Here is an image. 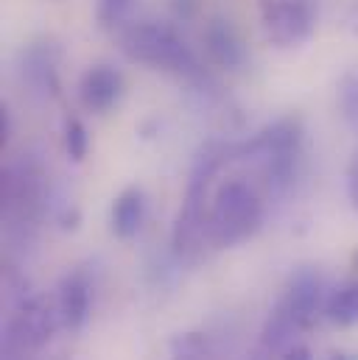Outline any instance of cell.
I'll list each match as a JSON object with an SVG mask.
<instances>
[{"mask_svg":"<svg viewBox=\"0 0 358 360\" xmlns=\"http://www.w3.org/2000/svg\"><path fill=\"white\" fill-rule=\"evenodd\" d=\"M235 162V143L224 140H207L190 168L185 198L174 221L171 232V252L179 263H196L204 255V243H210L207 235V215L213 201V181L224 171V165Z\"/></svg>","mask_w":358,"mask_h":360,"instance_id":"1","label":"cell"},{"mask_svg":"<svg viewBox=\"0 0 358 360\" xmlns=\"http://www.w3.org/2000/svg\"><path fill=\"white\" fill-rule=\"evenodd\" d=\"M305 148V129L297 115H285L266 123L249 140L235 143V162L249 165L258 184L268 195H285L300 174Z\"/></svg>","mask_w":358,"mask_h":360,"instance_id":"2","label":"cell"},{"mask_svg":"<svg viewBox=\"0 0 358 360\" xmlns=\"http://www.w3.org/2000/svg\"><path fill=\"white\" fill-rule=\"evenodd\" d=\"M118 45H121L123 56L137 65L179 76L202 92L210 87V76L204 73V65L199 62L196 51L168 22H157V20L123 22L118 28Z\"/></svg>","mask_w":358,"mask_h":360,"instance_id":"3","label":"cell"},{"mask_svg":"<svg viewBox=\"0 0 358 360\" xmlns=\"http://www.w3.org/2000/svg\"><path fill=\"white\" fill-rule=\"evenodd\" d=\"M3 224L6 238L14 246H31L37 229L51 207V193L45 184V174L37 160H17L3 171Z\"/></svg>","mask_w":358,"mask_h":360,"instance_id":"4","label":"cell"},{"mask_svg":"<svg viewBox=\"0 0 358 360\" xmlns=\"http://www.w3.org/2000/svg\"><path fill=\"white\" fill-rule=\"evenodd\" d=\"M264 224L261 187L247 179H227L216 187L207 215V235L213 249H235L258 235Z\"/></svg>","mask_w":358,"mask_h":360,"instance_id":"5","label":"cell"},{"mask_svg":"<svg viewBox=\"0 0 358 360\" xmlns=\"http://www.w3.org/2000/svg\"><path fill=\"white\" fill-rule=\"evenodd\" d=\"M62 327L56 302L45 296H23L3 327V360H34Z\"/></svg>","mask_w":358,"mask_h":360,"instance_id":"6","label":"cell"},{"mask_svg":"<svg viewBox=\"0 0 358 360\" xmlns=\"http://www.w3.org/2000/svg\"><path fill=\"white\" fill-rule=\"evenodd\" d=\"M258 14L266 42L280 51L302 48L316 31V6L311 0H261Z\"/></svg>","mask_w":358,"mask_h":360,"instance_id":"7","label":"cell"},{"mask_svg":"<svg viewBox=\"0 0 358 360\" xmlns=\"http://www.w3.org/2000/svg\"><path fill=\"white\" fill-rule=\"evenodd\" d=\"M328 296H331V288H328L325 274L319 269L305 266V269H297L288 276V282H285V288H283V293H280L274 307L300 333H308L316 324V319L325 316Z\"/></svg>","mask_w":358,"mask_h":360,"instance_id":"8","label":"cell"},{"mask_svg":"<svg viewBox=\"0 0 358 360\" xmlns=\"http://www.w3.org/2000/svg\"><path fill=\"white\" fill-rule=\"evenodd\" d=\"M59 59H62V51L51 39L31 42L28 48H23L17 73H20L23 87L34 98H42V101L59 98V87H62L59 84Z\"/></svg>","mask_w":358,"mask_h":360,"instance_id":"9","label":"cell"},{"mask_svg":"<svg viewBox=\"0 0 358 360\" xmlns=\"http://www.w3.org/2000/svg\"><path fill=\"white\" fill-rule=\"evenodd\" d=\"M56 310H59V321L62 330L68 333H79L90 319V307H92V279L85 269L68 271L59 279L56 288Z\"/></svg>","mask_w":358,"mask_h":360,"instance_id":"10","label":"cell"},{"mask_svg":"<svg viewBox=\"0 0 358 360\" xmlns=\"http://www.w3.org/2000/svg\"><path fill=\"white\" fill-rule=\"evenodd\" d=\"M202 42H204L207 59L216 68H221V70H241L247 65V59H249L247 45H244V37L238 34V28L233 25V20H227V17L207 20L204 34H202Z\"/></svg>","mask_w":358,"mask_h":360,"instance_id":"11","label":"cell"},{"mask_svg":"<svg viewBox=\"0 0 358 360\" xmlns=\"http://www.w3.org/2000/svg\"><path fill=\"white\" fill-rule=\"evenodd\" d=\"M123 98V73L112 65H92L79 79V101L92 115H106Z\"/></svg>","mask_w":358,"mask_h":360,"instance_id":"12","label":"cell"},{"mask_svg":"<svg viewBox=\"0 0 358 360\" xmlns=\"http://www.w3.org/2000/svg\"><path fill=\"white\" fill-rule=\"evenodd\" d=\"M146 212H149L146 193H143L137 184L123 187V190L115 195L112 210H109V226H112L115 238H121V240L137 238V232H140L143 224H146Z\"/></svg>","mask_w":358,"mask_h":360,"instance_id":"13","label":"cell"},{"mask_svg":"<svg viewBox=\"0 0 358 360\" xmlns=\"http://www.w3.org/2000/svg\"><path fill=\"white\" fill-rule=\"evenodd\" d=\"M325 316L328 321H333L336 327H356L358 324V276L339 285L336 290H331L328 304H325Z\"/></svg>","mask_w":358,"mask_h":360,"instance_id":"14","label":"cell"},{"mask_svg":"<svg viewBox=\"0 0 358 360\" xmlns=\"http://www.w3.org/2000/svg\"><path fill=\"white\" fill-rule=\"evenodd\" d=\"M171 360H218L204 333H179L171 341Z\"/></svg>","mask_w":358,"mask_h":360,"instance_id":"15","label":"cell"},{"mask_svg":"<svg viewBox=\"0 0 358 360\" xmlns=\"http://www.w3.org/2000/svg\"><path fill=\"white\" fill-rule=\"evenodd\" d=\"M336 101H339V112H342L345 123L353 131H358V70H350L339 79Z\"/></svg>","mask_w":358,"mask_h":360,"instance_id":"16","label":"cell"},{"mask_svg":"<svg viewBox=\"0 0 358 360\" xmlns=\"http://www.w3.org/2000/svg\"><path fill=\"white\" fill-rule=\"evenodd\" d=\"M62 140H65V154L70 162H85L90 151V134L87 126L79 117H68L62 126Z\"/></svg>","mask_w":358,"mask_h":360,"instance_id":"17","label":"cell"},{"mask_svg":"<svg viewBox=\"0 0 358 360\" xmlns=\"http://www.w3.org/2000/svg\"><path fill=\"white\" fill-rule=\"evenodd\" d=\"M132 8V0H98L95 6V17L101 22V28H121L126 22V14Z\"/></svg>","mask_w":358,"mask_h":360,"instance_id":"18","label":"cell"},{"mask_svg":"<svg viewBox=\"0 0 358 360\" xmlns=\"http://www.w3.org/2000/svg\"><path fill=\"white\" fill-rule=\"evenodd\" d=\"M347 198H350V207L356 210L358 215V151L353 154V160L347 165Z\"/></svg>","mask_w":358,"mask_h":360,"instance_id":"19","label":"cell"},{"mask_svg":"<svg viewBox=\"0 0 358 360\" xmlns=\"http://www.w3.org/2000/svg\"><path fill=\"white\" fill-rule=\"evenodd\" d=\"M345 25H347V31L358 37V0H350V6H347V14H345Z\"/></svg>","mask_w":358,"mask_h":360,"instance_id":"20","label":"cell"},{"mask_svg":"<svg viewBox=\"0 0 358 360\" xmlns=\"http://www.w3.org/2000/svg\"><path fill=\"white\" fill-rule=\"evenodd\" d=\"M280 360H311V349L300 341V344H294V347H291V349H288Z\"/></svg>","mask_w":358,"mask_h":360,"instance_id":"21","label":"cell"},{"mask_svg":"<svg viewBox=\"0 0 358 360\" xmlns=\"http://www.w3.org/2000/svg\"><path fill=\"white\" fill-rule=\"evenodd\" d=\"M8 131H11V120H8V109H0V143H8Z\"/></svg>","mask_w":358,"mask_h":360,"instance_id":"22","label":"cell"},{"mask_svg":"<svg viewBox=\"0 0 358 360\" xmlns=\"http://www.w3.org/2000/svg\"><path fill=\"white\" fill-rule=\"evenodd\" d=\"M333 360H353V358H347V355H336Z\"/></svg>","mask_w":358,"mask_h":360,"instance_id":"23","label":"cell"}]
</instances>
